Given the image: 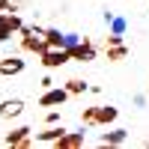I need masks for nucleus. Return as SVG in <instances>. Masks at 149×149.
<instances>
[{
    "label": "nucleus",
    "instance_id": "obj_1",
    "mask_svg": "<svg viewBox=\"0 0 149 149\" xmlns=\"http://www.w3.org/2000/svg\"><path fill=\"white\" fill-rule=\"evenodd\" d=\"M21 48L24 51H36V54H42L45 48H48V36L42 27H21Z\"/></svg>",
    "mask_w": 149,
    "mask_h": 149
},
{
    "label": "nucleus",
    "instance_id": "obj_2",
    "mask_svg": "<svg viewBox=\"0 0 149 149\" xmlns=\"http://www.w3.org/2000/svg\"><path fill=\"white\" fill-rule=\"evenodd\" d=\"M39 57H42L45 69H60V66H66L72 60V51H69V48H45Z\"/></svg>",
    "mask_w": 149,
    "mask_h": 149
},
{
    "label": "nucleus",
    "instance_id": "obj_3",
    "mask_svg": "<svg viewBox=\"0 0 149 149\" xmlns=\"http://www.w3.org/2000/svg\"><path fill=\"white\" fill-rule=\"evenodd\" d=\"M6 146H12V149H30V146H33V128H30V125L12 128V131L6 134Z\"/></svg>",
    "mask_w": 149,
    "mask_h": 149
},
{
    "label": "nucleus",
    "instance_id": "obj_4",
    "mask_svg": "<svg viewBox=\"0 0 149 149\" xmlns=\"http://www.w3.org/2000/svg\"><path fill=\"white\" fill-rule=\"evenodd\" d=\"M24 21L15 15V12H0V42H6L12 33H21Z\"/></svg>",
    "mask_w": 149,
    "mask_h": 149
},
{
    "label": "nucleus",
    "instance_id": "obj_5",
    "mask_svg": "<svg viewBox=\"0 0 149 149\" xmlns=\"http://www.w3.org/2000/svg\"><path fill=\"white\" fill-rule=\"evenodd\" d=\"M69 95H72V93L66 90V86H51V90H45V95L39 98V104H42V107H57V104H63Z\"/></svg>",
    "mask_w": 149,
    "mask_h": 149
},
{
    "label": "nucleus",
    "instance_id": "obj_6",
    "mask_svg": "<svg viewBox=\"0 0 149 149\" xmlns=\"http://www.w3.org/2000/svg\"><path fill=\"white\" fill-rule=\"evenodd\" d=\"M69 51H72V60H78V63H90V60H95V45L90 39H84L81 45L69 48Z\"/></svg>",
    "mask_w": 149,
    "mask_h": 149
},
{
    "label": "nucleus",
    "instance_id": "obj_7",
    "mask_svg": "<svg viewBox=\"0 0 149 149\" xmlns=\"http://www.w3.org/2000/svg\"><path fill=\"white\" fill-rule=\"evenodd\" d=\"M21 110H24L21 98H6V102L0 104V119H15V116H21Z\"/></svg>",
    "mask_w": 149,
    "mask_h": 149
},
{
    "label": "nucleus",
    "instance_id": "obj_8",
    "mask_svg": "<svg viewBox=\"0 0 149 149\" xmlns=\"http://www.w3.org/2000/svg\"><path fill=\"white\" fill-rule=\"evenodd\" d=\"M21 72H24V60L21 57H3L0 60V74L12 78V74H21Z\"/></svg>",
    "mask_w": 149,
    "mask_h": 149
},
{
    "label": "nucleus",
    "instance_id": "obj_9",
    "mask_svg": "<svg viewBox=\"0 0 149 149\" xmlns=\"http://www.w3.org/2000/svg\"><path fill=\"white\" fill-rule=\"evenodd\" d=\"M78 146H84V131H66L57 140V149H78Z\"/></svg>",
    "mask_w": 149,
    "mask_h": 149
},
{
    "label": "nucleus",
    "instance_id": "obj_10",
    "mask_svg": "<svg viewBox=\"0 0 149 149\" xmlns=\"http://www.w3.org/2000/svg\"><path fill=\"white\" fill-rule=\"evenodd\" d=\"M63 134H66V128H63V125H48L45 131L36 134V143H57Z\"/></svg>",
    "mask_w": 149,
    "mask_h": 149
},
{
    "label": "nucleus",
    "instance_id": "obj_11",
    "mask_svg": "<svg viewBox=\"0 0 149 149\" xmlns=\"http://www.w3.org/2000/svg\"><path fill=\"white\" fill-rule=\"evenodd\" d=\"M125 140H128V131L125 128H116V131H104L102 134V143L104 146H122Z\"/></svg>",
    "mask_w": 149,
    "mask_h": 149
},
{
    "label": "nucleus",
    "instance_id": "obj_12",
    "mask_svg": "<svg viewBox=\"0 0 149 149\" xmlns=\"http://www.w3.org/2000/svg\"><path fill=\"white\" fill-rule=\"evenodd\" d=\"M125 57H128L125 42H122V45H110V48H107V60H110V63H122Z\"/></svg>",
    "mask_w": 149,
    "mask_h": 149
},
{
    "label": "nucleus",
    "instance_id": "obj_13",
    "mask_svg": "<svg viewBox=\"0 0 149 149\" xmlns=\"http://www.w3.org/2000/svg\"><path fill=\"white\" fill-rule=\"evenodd\" d=\"M119 116V110L113 104H104V107H98V125H107V122H113Z\"/></svg>",
    "mask_w": 149,
    "mask_h": 149
},
{
    "label": "nucleus",
    "instance_id": "obj_14",
    "mask_svg": "<svg viewBox=\"0 0 149 149\" xmlns=\"http://www.w3.org/2000/svg\"><path fill=\"white\" fill-rule=\"evenodd\" d=\"M107 24H110V33H116V36H125V30H128V21L122 15H113Z\"/></svg>",
    "mask_w": 149,
    "mask_h": 149
},
{
    "label": "nucleus",
    "instance_id": "obj_15",
    "mask_svg": "<svg viewBox=\"0 0 149 149\" xmlns=\"http://www.w3.org/2000/svg\"><path fill=\"white\" fill-rule=\"evenodd\" d=\"M45 36H48V48H63V36H66V33H60L57 27H48Z\"/></svg>",
    "mask_w": 149,
    "mask_h": 149
},
{
    "label": "nucleus",
    "instance_id": "obj_16",
    "mask_svg": "<svg viewBox=\"0 0 149 149\" xmlns=\"http://www.w3.org/2000/svg\"><path fill=\"white\" fill-rule=\"evenodd\" d=\"M66 90H69L72 95H81V93H86V90H90V86H86L81 78H72V81H66Z\"/></svg>",
    "mask_w": 149,
    "mask_h": 149
},
{
    "label": "nucleus",
    "instance_id": "obj_17",
    "mask_svg": "<svg viewBox=\"0 0 149 149\" xmlns=\"http://www.w3.org/2000/svg\"><path fill=\"white\" fill-rule=\"evenodd\" d=\"M81 119H84V125H98V107H84Z\"/></svg>",
    "mask_w": 149,
    "mask_h": 149
},
{
    "label": "nucleus",
    "instance_id": "obj_18",
    "mask_svg": "<svg viewBox=\"0 0 149 149\" xmlns=\"http://www.w3.org/2000/svg\"><path fill=\"white\" fill-rule=\"evenodd\" d=\"M84 42V36H78V33H66L63 36V48H74V45H81Z\"/></svg>",
    "mask_w": 149,
    "mask_h": 149
},
{
    "label": "nucleus",
    "instance_id": "obj_19",
    "mask_svg": "<svg viewBox=\"0 0 149 149\" xmlns=\"http://www.w3.org/2000/svg\"><path fill=\"white\" fill-rule=\"evenodd\" d=\"M104 45H107V48H110V45H122V36H116V33H107Z\"/></svg>",
    "mask_w": 149,
    "mask_h": 149
},
{
    "label": "nucleus",
    "instance_id": "obj_20",
    "mask_svg": "<svg viewBox=\"0 0 149 149\" xmlns=\"http://www.w3.org/2000/svg\"><path fill=\"white\" fill-rule=\"evenodd\" d=\"M45 122H48V125H57V122H60V113H57V110H51V113L45 116Z\"/></svg>",
    "mask_w": 149,
    "mask_h": 149
},
{
    "label": "nucleus",
    "instance_id": "obj_21",
    "mask_svg": "<svg viewBox=\"0 0 149 149\" xmlns=\"http://www.w3.org/2000/svg\"><path fill=\"white\" fill-rule=\"evenodd\" d=\"M39 84H42V86H45V90H51V86H54V81H51V78H48V74H45V78H42V81H39Z\"/></svg>",
    "mask_w": 149,
    "mask_h": 149
},
{
    "label": "nucleus",
    "instance_id": "obj_22",
    "mask_svg": "<svg viewBox=\"0 0 149 149\" xmlns=\"http://www.w3.org/2000/svg\"><path fill=\"white\" fill-rule=\"evenodd\" d=\"M9 3H21V0H9Z\"/></svg>",
    "mask_w": 149,
    "mask_h": 149
},
{
    "label": "nucleus",
    "instance_id": "obj_23",
    "mask_svg": "<svg viewBox=\"0 0 149 149\" xmlns=\"http://www.w3.org/2000/svg\"><path fill=\"white\" fill-rule=\"evenodd\" d=\"M146 146H149V140H146Z\"/></svg>",
    "mask_w": 149,
    "mask_h": 149
}]
</instances>
